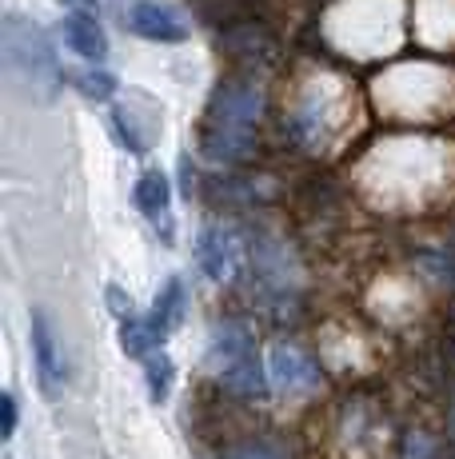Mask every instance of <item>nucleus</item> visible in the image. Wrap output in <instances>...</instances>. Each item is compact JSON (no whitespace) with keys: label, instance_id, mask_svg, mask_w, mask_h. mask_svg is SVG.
I'll use <instances>...</instances> for the list:
<instances>
[{"label":"nucleus","instance_id":"nucleus-7","mask_svg":"<svg viewBox=\"0 0 455 459\" xmlns=\"http://www.w3.org/2000/svg\"><path fill=\"white\" fill-rule=\"evenodd\" d=\"M60 32H64V44L76 52V56H84V60H104V56H108V37H104V29L96 24L92 13L64 16Z\"/></svg>","mask_w":455,"mask_h":459},{"label":"nucleus","instance_id":"nucleus-3","mask_svg":"<svg viewBox=\"0 0 455 459\" xmlns=\"http://www.w3.org/2000/svg\"><path fill=\"white\" fill-rule=\"evenodd\" d=\"M120 21H124L128 32H136V37H144V40H156V44H180L188 37V24L180 21L176 8L156 4V0H128Z\"/></svg>","mask_w":455,"mask_h":459},{"label":"nucleus","instance_id":"nucleus-1","mask_svg":"<svg viewBox=\"0 0 455 459\" xmlns=\"http://www.w3.org/2000/svg\"><path fill=\"white\" fill-rule=\"evenodd\" d=\"M264 117V88L256 81H228L216 88L204 120V152L220 164H236L252 152V136Z\"/></svg>","mask_w":455,"mask_h":459},{"label":"nucleus","instance_id":"nucleus-15","mask_svg":"<svg viewBox=\"0 0 455 459\" xmlns=\"http://www.w3.org/2000/svg\"><path fill=\"white\" fill-rule=\"evenodd\" d=\"M224 459H284V452L272 444H244V447H232Z\"/></svg>","mask_w":455,"mask_h":459},{"label":"nucleus","instance_id":"nucleus-13","mask_svg":"<svg viewBox=\"0 0 455 459\" xmlns=\"http://www.w3.org/2000/svg\"><path fill=\"white\" fill-rule=\"evenodd\" d=\"M172 372H176V368H172V359L164 356L160 348H156L152 356L144 359V379H148V395H152L156 403H164V400H168V392H172Z\"/></svg>","mask_w":455,"mask_h":459},{"label":"nucleus","instance_id":"nucleus-2","mask_svg":"<svg viewBox=\"0 0 455 459\" xmlns=\"http://www.w3.org/2000/svg\"><path fill=\"white\" fill-rule=\"evenodd\" d=\"M0 48H4L8 73L24 84V92H32L37 100H52V96H56L60 65H56V52H52V44H48L40 24L8 13L4 29H0Z\"/></svg>","mask_w":455,"mask_h":459},{"label":"nucleus","instance_id":"nucleus-8","mask_svg":"<svg viewBox=\"0 0 455 459\" xmlns=\"http://www.w3.org/2000/svg\"><path fill=\"white\" fill-rule=\"evenodd\" d=\"M244 356H252V332L244 328V324H224V328H216L208 364H212L216 372H224L228 364H236V359H244Z\"/></svg>","mask_w":455,"mask_h":459},{"label":"nucleus","instance_id":"nucleus-11","mask_svg":"<svg viewBox=\"0 0 455 459\" xmlns=\"http://www.w3.org/2000/svg\"><path fill=\"white\" fill-rule=\"evenodd\" d=\"M168 200H172V184H168V176L164 172H144L136 180V208L144 212V216H164L168 212Z\"/></svg>","mask_w":455,"mask_h":459},{"label":"nucleus","instance_id":"nucleus-9","mask_svg":"<svg viewBox=\"0 0 455 459\" xmlns=\"http://www.w3.org/2000/svg\"><path fill=\"white\" fill-rule=\"evenodd\" d=\"M184 304H188V296H184V284L180 280H168V284L156 292V304H152V328L160 332V335H172L180 328V320H184Z\"/></svg>","mask_w":455,"mask_h":459},{"label":"nucleus","instance_id":"nucleus-12","mask_svg":"<svg viewBox=\"0 0 455 459\" xmlns=\"http://www.w3.org/2000/svg\"><path fill=\"white\" fill-rule=\"evenodd\" d=\"M160 340L164 335L152 328V320H136V316L120 320V348H124L133 359H148L156 348H160Z\"/></svg>","mask_w":455,"mask_h":459},{"label":"nucleus","instance_id":"nucleus-17","mask_svg":"<svg viewBox=\"0 0 455 459\" xmlns=\"http://www.w3.org/2000/svg\"><path fill=\"white\" fill-rule=\"evenodd\" d=\"M108 304H112V312H116L120 320H128V316H133V299L120 292V288H108Z\"/></svg>","mask_w":455,"mask_h":459},{"label":"nucleus","instance_id":"nucleus-10","mask_svg":"<svg viewBox=\"0 0 455 459\" xmlns=\"http://www.w3.org/2000/svg\"><path fill=\"white\" fill-rule=\"evenodd\" d=\"M224 387L228 392H236V395H264L268 392V376H264V368H260V359L256 356H244V359H236V364H228L224 372Z\"/></svg>","mask_w":455,"mask_h":459},{"label":"nucleus","instance_id":"nucleus-14","mask_svg":"<svg viewBox=\"0 0 455 459\" xmlns=\"http://www.w3.org/2000/svg\"><path fill=\"white\" fill-rule=\"evenodd\" d=\"M73 81L89 100H108L116 92V76L104 73V68H81V73H73Z\"/></svg>","mask_w":455,"mask_h":459},{"label":"nucleus","instance_id":"nucleus-4","mask_svg":"<svg viewBox=\"0 0 455 459\" xmlns=\"http://www.w3.org/2000/svg\"><path fill=\"white\" fill-rule=\"evenodd\" d=\"M196 260H200V268H204L208 280L224 284V280H232L236 268H240V236L224 224L204 228V232H200V244H196Z\"/></svg>","mask_w":455,"mask_h":459},{"label":"nucleus","instance_id":"nucleus-16","mask_svg":"<svg viewBox=\"0 0 455 459\" xmlns=\"http://www.w3.org/2000/svg\"><path fill=\"white\" fill-rule=\"evenodd\" d=\"M0 411H4V439L16 436V395L4 392L0 395Z\"/></svg>","mask_w":455,"mask_h":459},{"label":"nucleus","instance_id":"nucleus-5","mask_svg":"<svg viewBox=\"0 0 455 459\" xmlns=\"http://www.w3.org/2000/svg\"><path fill=\"white\" fill-rule=\"evenodd\" d=\"M268 376H272V384L284 395H304V392H312V387L320 384L316 359H312L308 351L292 348V343L272 348V356H268Z\"/></svg>","mask_w":455,"mask_h":459},{"label":"nucleus","instance_id":"nucleus-18","mask_svg":"<svg viewBox=\"0 0 455 459\" xmlns=\"http://www.w3.org/2000/svg\"><path fill=\"white\" fill-rule=\"evenodd\" d=\"M64 8H81V13H92L96 8V0H60Z\"/></svg>","mask_w":455,"mask_h":459},{"label":"nucleus","instance_id":"nucleus-6","mask_svg":"<svg viewBox=\"0 0 455 459\" xmlns=\"http://www.w3.org/2000/svg\"><path fill=\"white\" fill-rule=\"evenodd\" d=\"M32 356H37V379L48 395H56V387L64 384V356H60L56 332L45 312H32Z\"/></svg>","mask_w":455,"mask_h":459}]
</instances>
